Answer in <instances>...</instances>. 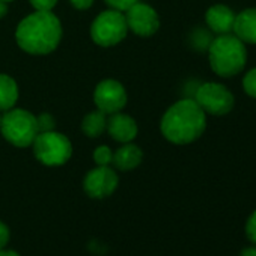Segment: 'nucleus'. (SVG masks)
Segmentation results:
<instances>
[{"label": "nucleus", "mask_w": 256, "mask_h": 256, "mask_svg": "<svg viewBox=\"0 0 256 256\" xmlns=\"http://www.w3.org/2000/svg\"><path fill=\"white\" fill-rule=\"evenodd\" d=\"M160 128L170 144L188 145L204 134L206 128V113L194 100L184 98L166 110Z\"/></svg>", "instance_id": "nucleus-1"}, {"label": "nucleus", "mask_w": 256, "mask_h": 256, "mask_svg": "<svg viewBox=\"0 0 256 256\" xmlns=\"http://www.w3.org/2000/svg\"><path fill=\"white\" fill-rule=\"evenodd\" d=\"M16 40L22 50L30 54H48L62 40L60 20L52 11H36L20 22Z\"/></svg>", "instance_id": "nucleus-2"}, {"label": "nucleus", "mask_w": 256, "mask_h": 256, "mask_svg": "<svg viewBox=\"0 0 256 256\" xmlns=\"http://www.w3.org/2000/svg\"><path fill=\"white\" fill-rule=\"evenodd\" d=\"M208 60L217 76L224 78L234 77L246 68V44L232 34L218 35L208 46Z\"/></svg>", "instance_id": "nucleus-3"}, {"label": "nucleus", "mask_w": 256, "mask_h": 256, "mask_svg": "<svg viewBox=\"0 0 256 256\" xmlns=\"http://www.w3.org/2000/svg\"><path fill=\"white\" fill-rule=\"evenodd\" d=\"M4 138L17 148H28L38 136V120L30 112L24 108H10L2 116L0 124Z\"/></svg>", "instance_id": "nucleus-4"}, {"label": "nucleus", "mask_w": 256, "mask_h": 256, "mask_svg": "<svg viewBox=\"0 0 256 256\" xmlns=\"http://www.w3.org/2000/svg\"><path fill=\"white\" fill-rule=\"evenodd\" d=\"M32 146L38 162L46 166H62L72 156V145L70 139L53 130L38 133Z\"/></svg>", "instance_id": "nucleus-5"}, {"label": "nucleus", "mask_w": 256, "mask_h": 256, "mask_svg": "<svg viewBox=\"0 0 256 256\" xmlns=\"http://www.w3.org/2000/svg\"><path fill=\"white\" fill-rule=\"evenodd\" d=\"M128 32L125 16L120 11L108 10L101 12L90 26V38L101 47H113L119 44Z\"/></svg>", "instance_id": "nucleus-6"}, {"label": "nucleus", "mask_w": 256, "mask_h": 256, "mask_svg": "<svg viewBox=\"0 0 256 256\" xmlns=\"http://www.w3.org/2000/svg\"><path fill=\"white\" fill-rule=\"evenodd\" d=\"M194 101L205 113L212 116H224L235 106L234 94L222 83L214 82L200 84L194 94Z\"/></svg>", "instance_id": "nucleus-7"}, {"label": "nucleus", "mask_w": 256, "mask_h": 256, "mask_svg": "<svg viewBox=\"0 0 256 256\" xmlns=\"http://www.w3.org/2000/svg\"><path fill=\"white\" fill-rule=\"evenodd\" d=\"M126 26L139 36H152L160 28V18L157 11L146 4H134L130 10L125 11Z\"/></svg>", "instance_id": "nucleus-8"}, {"label": "nucleus", "mask_w": 256, "mask_h": 256, "mask_svg": "<svg viewBox=\"0 0 256 256\" xmlns=\"http://www.w3.org/2000/svg\"><path fill=\"white\" fill-rule=\"evenodd\" d=\"M119 178L108 166H96L89 170L83 181V188L88 196L94 199H104L118 188Z\"/></svg>", "instance_id": "nucleus-9"}, {"label": "nucleus", "mask_w": 256, "mask_h": 256, "mask_svg": "<svg viewBox=\"0 0 256 256\" xmlns=\"http://www.w3.org/2000/svg\"><path fill=\"white\" fill-rule=\"evenodd\" d=\"M94 101L98 110L104 113H116L120 112L126 104V92L124 86L116 80H102L98 83L94 92Z\"/></svg>", "instance_id": "nucleus-10"}, {"label": "nucleus", "mask_w": 256, "mask_h": 256, "mask_svg": "<svg viewBox=\"0 0 256 256\" xmlns=\"http://www.w3.org/2000/svg\"><path fill=\"white\" fill-rule=\"evenodd\" d=\"M107 132L116 142L128 144L138 136V124L132 116L116 112L112 113L110 119L107 120Z\"/></svg>", "instance_id": "nucleus-11"}, {"label": "nucleus", "mask_w": 256, "mask_h": 256, "mask_svg": "<svg viewBox=\"0 0 256 256\" xmlns=\"http://www.w3.org/2000/svg\"><path fill=\"white\" fill-rule=\"evenodd\" d=\"M235 17L236 14L229 6L218 4L208 8L205 14V22L211 32L217 35H226V34H232Z\"/></svg>", "instance_id": "nucleus-12"}, {"label": "nucleus", "mask_w": 256, "mask_h": 256, "mask_svg": "<svg viewBox=\"0 0 256 256\" xmlns=\"http://www.w3.org/2000/svg\"><path fill=\"white\" fill-rule=\"evenodd\" d=\"M232 32L244 44L256 46V8H247L236 14Z\"/></svg>", "instance_id": "nucleus-13"}, {"label": "nucleus", "mask_w": 256, "mask_h": 256, "mask_svg": "<svg viewBox=\"0 0 256 256\" xmlns=\"http://www.w3.org/2000/svg\"><path fill=\"white\" fill-rule=\"evenodd\" d=\"M142 158H144V152L139 146L133 144H126L114 152L112 162L119 170L126 172L136 169L142 163Z\"/></svg>", "instance_id": "nucleus-14"}, {"label": "nucleus", "mask_w": 256, "mask_h": 256, "mask_svg": "<svg viewBox=\"0 0 256 256\" xmlns=\"http://www.w3.org/2000/svg\"><path fill=\"white\" fill-rule=\"evenodd\" d=\"M18 100L17 82L8 74H0V112H6L16 106Z\"/></svg>", "instance_id": "nucleus-15"}, {"label": "nucleus", "mask_w": 256, "mask_h": 256, "mask_svg": "<svg viewBox=\"0 0 256 256\" xmlns=\"http://www.w3.org/2000/svg\"><path fill=\"white\" fill-rule=\"evenodd\" d=\"M106 128H107V119H106V113L101 110H95V112L88 113L82 122V130L89 138L101 136Z\"/></svg>", "instance_id": "nucleus-16"}, {"label": "nucleus", "mask_w": 256, "mask_h": 256, "mask_svg": "<svg viewBox=\"0 0 256 256\" xmlns=\"http://www.w3.org/2000/svg\"><path fill=\"white\" fill-rule=\"evenodd\" d=\"M242 89L250 98L256 100V68H252L244 74V77H242Z\"/></svg>", "instance_id": "nucleus-17"}, {"label": "nucleus", "mask_w": 256, "mask_h": 256, "mask_svg": "<svg viewBox=\"0 0 256 256\" xmlns=\"http://www.w3.org/2000/svg\"><path fill=\"white\" fill-rule=\"evenodd\" d=\"M113 160V152L108 146L101 145L94 151V162L96 166H108Z\"/></svg>", "instance_id": "nucleus-18"}, {"label": "nucleus", "mask_w": 256, "mask_h": 256, "mask_svg": "<svg viewBox=\"0 0 256 256\" xmlns=\"http://www.w3.org/2000/svg\"><path fill=\"white\" fill-rule=\"evenodd\" d=\"M104 2L112 8V10H116V11H126L130 10L134 4H138L139 0H104Z\"/></svg>", "instance_id": "nucleus-19"}, {"label": "nucleus", "mask_w": 256, "mask_h": 256, "mask_svg": "<svg viewBox=\"0 0 256 256\" xmlns=\"http://www.w3.org/2000/svg\"><path fill=\"white\" fill-rule=\"evenodd\" d=\"M36 120H38V130H40V133L52 132L53 128H54V119L48 113H42L40 118H36Z\"/></svg>", "instance_id": "nucleus-20"}, {"label": "nucleus", "mask_w": 256, "mask_h": 256, "mask_svg": "<svg viewBox=\"0 0 256 256\" xmlns=\"http://www.w3.org/2000/svg\"><path fill=\"white\" fill-rule=\"evenodd\" d=\"M58 4V0H30V5L36 11H52Z\"/></svg>", "instance_id": "nucleus-21"}, {"label": "nucleus", "mask_w": 256, "mask_h": 256, "mask_svg": "<svg viewBox=\"0 0 256 256\" xmlns=\"http://www.w3.org/2000/svg\"><path fill=\"white\" fill-rule=\"evenodd\" d=\"M246 234H247L248 240L256 244V211L252 212V216L248 217V220L246 223Z\"/></svg>", "instance_id": "nucleus-22"}, {"label": "nucleus", "mask_w": 256, "mask_h": 256, "mask_svg": "<svg viewBox=\"0 0 256 256\" xmlns=\"http://www.w3.org/2000/svg\"><path fill=\"white\" fill-rule=\"evenodd\" d=\"M10 228L4 222H0V250H4L10 242Z\"/></svg>", "instance_id": "nucleus-23"}, {"label": "nucleus", "mask_w": 256, "mask_h": 256, "mask_svg": "<svg viewBox=\"0 0 256 256\" xmlns=\"http://www.w3.org/2000/svg\"><path fill=\"white\" fill-rule=\"evenodd\" d=\"M71 4L74 8L83 11V10H89L94 4V0H71Z\"/></svg>", "instance_id": "nucleus-24"}, {"label": "nucleus", "mask_w": 256, "mask_h": 256, "mask_svg": "<svg viewBox=\"0 0 256 256\" xmlns=\"http://www.w3.org/2000/svg\"><path fill=\"white\" fill-rule=\"evenodd\" d=\"M241 256H256V246L244 248V250L241 252Z\"/></svg>", "instance_id": "nucleus-25"}, {"label": "nucleus", "mask_w": 256, "mask_h": 256, "mask_svg": "<svg viewBox=\"0 0 256 256\" xmlns=\"http://www.w3.org/2000/svg\"><path fill=\"white\" fill-rule=\"evenodd\" d=\"M8 14V5L4 0H0V18H4Z\"/></svg>", "instance_id": "nucleus-26"}, {"label": "nucleus", "mask_w": 256, "mask_h": 256, "mask_svg": "<svg viewBox=\"0 0 256 256\" xmlns=\"http://www.w3.org/2000/svg\"><path fill=\"white\" fill-rule=\"evenodd\" d=\"M0 256H20L17 252H14V250H0Z\"/></svg>", "instance_id": "nucleus-27"}, {"label": "nucleus", "mask_w": 256, "mask_h": 256, "mask_svg": "<svg viewBox=\"0 0 256 256\" xmlns=\"http://www.w3.org/2000/svg\"><path fill=\"white\" fill-rule=\"evenodd\" d=\"M0 124H2V114H0Z\"/></svg>", "instance_id": "nucleus-28"}, {"label": "nucleus", "mask_w": 256, "mask_h": 256, "mask_svg": "<svg viewBox=\"0 0 256 256\" xmlns=\"http://www.w3.org/2000/svg\"><path fill=\"white\" fill-rule=\"evenodd\" d=\"M4 2H12V0H4Z\"/></svg>", "instance_id": "nucleus-29"}]
</instances>
